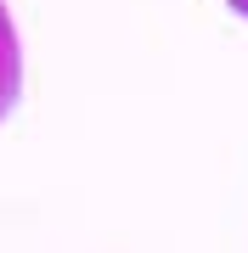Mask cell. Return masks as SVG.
<instances>
[{
  "instance_id": "cell-1",
  "label": "cell",
  "mask_w": 248,
  "mask_h": 253,
  "mask_svg": "<svg viewBox=\"0 0 248 253\" xmlns=\"http://www.w3.org/2000/svg\"><path fill=\"white\" fill-rule=\"evenodd\" d=\"M23 101V34H17V17L11 6L0 0V118Z\"/></svg>"
},
{
  "instance_id": "cell-2",
  "label": "cell",
  "mask_w": 248,
  "mask_h": 253,
  "mask_svg": "<svg viewBox=\"0 0 248 253\" xmlns=\"http://www.w3.org/2000/svg\"><path fill=\"white\" fill-rule=\"evenodd\" d=\"M226 6H231V11H237V17L248 23V0H226Z\"/></svg>"
}]
</instances>
